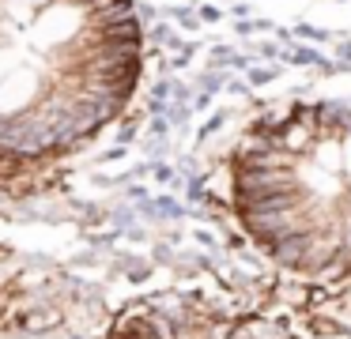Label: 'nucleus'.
Segmentation results:
<instances>
[{"label": "nucleus", "mask_w": 351, "mask_h": 339, "mask_svg": "<svg viewBox=\"0 0 351 339\" xmlns=\"http://www.w3.org/2000/svg\"><path fill=\"white\" fill-rule=\"evenodd\" d=\"M144 72L132 0H0V177L87 151Z\"/></svg>", "instance_id": "1"}, {"label": "nucleus", "mask_w": 351, "mask_h": 339, "mask_svg": "<svg viewBox=\"0 0 351 339\" xmlns=\"http://www.w3.org/2000/svg\"><path fill=\"white\" fill-rule=\"evenodd\" d=\"M234 223L276 268L351 283V105L291 102L257 117L230 151Z\"/></svg>", "instance_id": "2"}, {"label": "nucleus", "mask_w": 351, "mask_h": 339, "mask_svg": "<svg viewBox=\"0 0 351 339\" xmlns=\"http://www.w3.org/2000/svg\"><path fill=\"white\" fill-rule=\"evenodd\" d=\"M102 339H291L280 321L204 290H155L114 313Z\"/></svg>", "instance_id": "3"}]
</instances>
